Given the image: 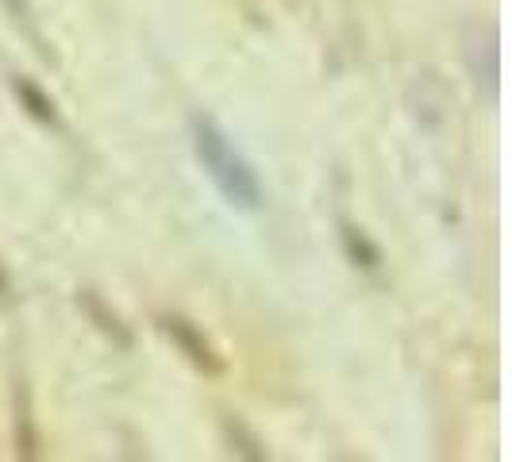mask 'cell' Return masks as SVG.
<instances>
[{
    "instance_id": "obj_1",
    "label": "cell",
    "mask_w": 512,
    "mask_h": 462,
    "mask_svg": "<svg viewBox=\"0 0 512 462\" xmlns=\"http://www.w3.org/2000/svg\"><path fill=\"white\" fill-rule=\"evenodd\" d=\"M189 143L201 162L208 181L216 185V193L239 212H262L266 208V189L258 181L255 166L243 158V151L231 143V135L208 112L189 116Z\"/></svg>"
},
{
    "instance_id": "obj_2",
    "label": "cell",
    "mask_w": 512,
    "mask_h": 462,
    "mask_svg": "<svg viewBox=\"0 0 512 462\" xmlns=\"http://www.w3.org/2000/svg\"><path fill=\"white\" fill-rule=\"evenodd\" d=\"M158 332L166 335L181 359L189 362L193 370H201L205 378H220V374L228 370V366H224V355L212 347V339H208L193 320H185V316H158Z\"/></svg>"
},
{
    "instance_id": "obj_3",
    "label": "cell",
    "mask_w": 512,
    "mask_h": 462,
    "mask_svg": "<svg viewBox=\"0 0 512 462\" xmlns=\"http://www.w3.org/2000/svg\"><path fill=\"white\" fill-rule=\"evenodd\" d=\"M466 66L478 81V89L486 85V97L497 101V85H501V54H497V31L493 24H474L466 35Z\"/></svg>"
},
{
    "instance_id": "obj_4",
    "label": "cell",
    "mask_w": 512,
    "mask_h": 462,
    "mask_svg": "<svg viewBox=\"0 0 512 462\" xmlns=\"http://www.w3.org/2000/svg\"><path fill=\"white\" fill-rule=\"evenodd\" d=\"M77 308H81V312L89 316V324H93L101 335H108L120 351H131V343H135V339H131V328L116 316V312H112V308L104 305L93 289H81V293H77Z\"/></svg>"
},
{
    "instance_id": "obj_5",
    "label": "cell",
    "mask_w": 512,
    "mask_h": 462,
    "mask_svg": "<svg viewBox=\"0 0 512 462\" xmlns=\"http://www.w3.org/2000/svg\"><path fill=\"white\" fill-rule=\"evenodd\" d=\"M12 97L20 101V108H24L35 124H43V128H51V131H62V112H58L54 97L43 93L31 77H12Z\"/></svg>"
},
{
    "instance_id": "obj_6",
    "label": "cell",
    "mask_w": 512,
    "mask_h": 462,
    "mask_svg": "<svg viewBox=\"0 0 512 462\" xmlns=\"http://www.w3.org/2000/svg\"><path fill=\"white\" fill-rule=\"evenodd\" d=\"M339 243H343V255L351 258L359 270H366V274H378V270H382V251H378V243H374L359 224H351V220H343V216H339Z\"/></svg>"
},
{
    "instance_id": "obj_7",
    "label": "cell",
    "mask_w": 512,
    "mask_h": 462,
    "mask_svg": "<svg viewBox=\"0 0 512 462\" xmlns=\"http://www.w3.org/2000/svg\"><path fill=\"white\" fill-rule=\"evenodd\" d=\"M16 455L20 459H39V432L31 416V393L24 382H16Z\"/></svg>"
},
{
    "instance_id": "obj_8",
    "label": "cell",
    "mask_w": 512,
    "mask_h": 462,
    "mask_svg": "<svg viewBox=\"0 0 512 462\" xmlns=\"http://www.w3.org/2000/svg\"><path fill=\"white\" fill-rule=\"evenodd\" d=\"M224 424V436H228V443H231V451L235 455H243V459H251V462H262V459H270V451H266V443L239 420V416H224L220 420Z\"/></svg>"
},
{
    "instance_id": "obj_9",
    "label": "cell",
    "mask_w": 512,
    "mask_h": 462,
    "mask_svg": "<svg viewBox=\"0 0 512 462\" xmlns=\"http://www.w3.org/2000/svg\"><path fill=\"white\" fill-rule=\"evenodd\" d=\"M0 8L12 16V24L24 31L27 39H31V47L39 51V58H47V62H54V51L47 47V39H43V31H39V24H35V12H31V4L27 0H0Z\"/></svg>"
},
{
    "instance_id": "obj_10",
    "label": "cell",
    "mask_w": 512,
    "mask_h": 462,
    "mask_svg": "<svg viewBox=\"0 0 512 462\" xmlns=\"http://www.w3.org/2000/svg\"><path fill=\"white\" fill-rule=\"evenodd\" d=\"M8 293H12V282H8V270L0 266V301H8Z\"/></svg>"
}]
</instances>
